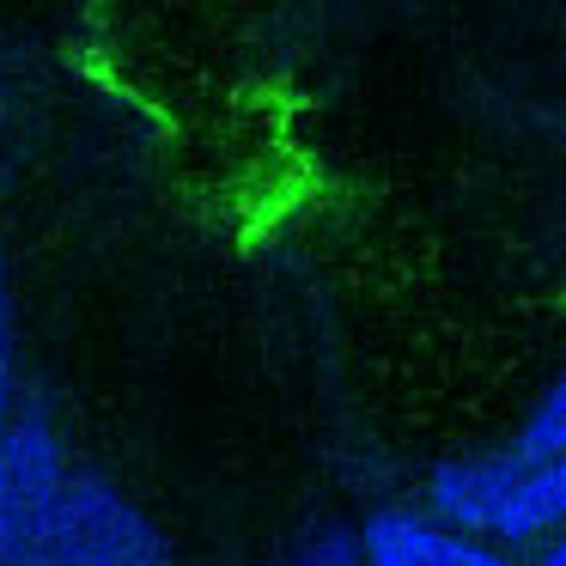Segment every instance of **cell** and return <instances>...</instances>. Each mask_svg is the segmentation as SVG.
<instances>
[{"label":"cell","mask_w":566,"mask_h":566,"mask_svg":"<svg viewBox=\"0 0 566 566\" xmlns=\"http://www.w3.org/2000/svg\"><path fill=\"white\" fill-rule=\"evenodd\" d=\"M62 475H55V444L43 427H19L7 439V469H0V542L13 566H62Z\"/></svg>","instance_id":"cell-1"},{"label":"cell","mask_w":566,"mask_h":566,"mask_svg":"<svg viewBox=\"0 0 566 566\" xmlns=\"http://www.w3.org/2000/svg\"><path fill=\"white\" fill-rule=\"evenodd\" d=\"M517 488V457H457V463H439L427 481L432 500V524H444L451 536H500L505 505H512Z\"/></svg>","instance_id":"cell-2"},{"label":"cell","mask_w":566,"mask_h":566,"mask_svg":"<svg viewBox=\"0 0 566 566\" xmlns=\"http://www.w3.org/2000/svg\"><path fill=\"white\" fill-rule=\"evenodd\" d=\"M62 542H67V560L74 566H159V542H153V530L140 524L123 500H111L98 481L67 488Z\"/></svg>","instance_id":"cell-3"},{"label":"cell","mask_w":566,"mask_h":566,"mask_svg":"<svg viewBox=\"0 0 566 566\" xmlns=\"http://www.w3.org/2000/svg\"><path fill=\"white\" fill-rule=\"evenodd\" d=\"M359 554L366 566H505L488 542L451 536L444 524L415 512H371L359 530Z\"/></svg>","instance_id":"cell-4"},{"label":"cell","mask_w":566,"mask_h":566,"mask_svg":"<svg viewBox=\"0 0 566 566\" xmlns=\"http://www.w3.org/2000/svg\"><path fill=\"white\" fill-rule=\"evenodd\" d=\"M560 536L566 530V457L554 463H517V488L505 505L500 542H530V536Z\"/></svg>","instance_id":"cell-5"},{"label":"cell","mask_w":566,"mask_h":566,"mask_svg":"<svg viewBox=\"0 0 566 566\" xmlns=\"http://www.w3.org/2000/svg\"><path fill=\"white\" fill-rule=\"evenodd\" d=\"M512 457L517 463H554V457H566V371L548 384V396L536 402V415L524 420Z\"/></svg>","instance_id":"cell-6"},{"label":"cell","mask_w":566,"mask_h":566,"mask_svg":"<svg viewBox=\"0 0 566 566\" xmlns=\"http://www.w3.org/2000/svg\"><path fill=\"white\" fill-rule=\"evenodd\" d=\"M359 560H366V554H359ZM359 560H354V548H347V542H323V548H311L298 566H359Z\"/></svg>","instance_id":"cell-7"},{"label":"cell","mask_w":566,"mask_h":566,"mask_svg":"<svg viewBox=\"0 0 566 566\" xmlns=\"http://www.w3.org/2000/svg\"><path fill=\"white\" fill-rule=\"evenodd\" d=\"M536 566H566V530L548 542V548H542V560H536Z\"/></svg>","instance_id":"cell-8"},{"label":"cell","mask_w":566,"mask_h":566,"mask_svg":"<svg viewBox=\"0 0 566 566\" xmlns=\"http://www.w3.org/2000/svg\"><path fill=\"white\" fill-rule=\"evenodd\" d=\"M0 469H7V384H0Z\"/></svg>","instance_id":"cell-9"}]
</instances>
